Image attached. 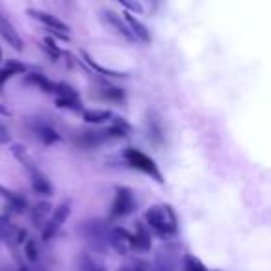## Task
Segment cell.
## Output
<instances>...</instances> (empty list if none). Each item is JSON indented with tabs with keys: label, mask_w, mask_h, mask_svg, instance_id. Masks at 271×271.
Listing matches in <instances>:
<instances>
[{
	"label": "cell",
	"mask_w": 271,
	"mask_h": 271,
	"mask_svg": "<svg viewBox=\"0 0 271 271\" xmlns=\"http://www.w3.org/2000/svg\"><path fill=\"white\" fill-rule=\"evenodd\" d=\"M145 221L151 230H154L158 236H173L177 234V215L169 205H154L145 212Z\"/></svg>",
	"instance_id": "cell-1"
},
{
	"label": "cell",
	"mask_w": 271,
	"mask_h": 271,
	"mask_svg": "<svg viewBox=\"0 0 271 271\" xmlns=\"http://www.w3.org/2000/svg\"><path fill=\"white\" fill-rule=\"evenodd\" d=\"M80 236L87 241V245L91 247L93 253H103L108 247V232L110 227L104 219L95 217V219H87L84 221L80 229H78Z\"/></svg>",
	"instance_id": "cell-2"
},
{
	"label": "cell",
	"mask_w": 271,
	"mask_h": 271,
	"mask_svg": "<svg viewBox=\"0 0 271 271\" xmlns=\"http://www.w3.org/2000/svg\"><path fill=\"white\" fill-rule=\"evenodd\" d=\"M123 158L132 169H138V171H141V173L149 175V177H153L156 182L164 184V175L160 173V169H158V165H156V162H154L151 156H147L143 151H138V149L128 147V149H125Z\"/></svg>",
	"instance_id": "cell-3"
},
{
	"label": "cell",
	"mask_w": 271,
	"mask_h": 271,
	"mask_svg": "<svg viewBox=\"0 0 271 271\" xmlns=\"http://www.w3.org/2000/svg\"><path fill=\"white\" fill-rule=\"evenodd\" d=\"M69 215H71V201H63L62 205H58L52 210L51 217L46 219L45 229H43V240H52L58 234V230L62 229L63 223L69 219Z\"/></svg>",
	"instance_id": "cell-4"
},
{
	"label": "cell",
	"mask_w": 271,
	"mask_h": 271,
	"mask_svg": "<svg viewBox=\"0 0 271 271\" xmlns=\"http://www.w3.org/2000/svg\"><path fill=\"white\" fill-rule=\"evenodd\" d=\"M134 210V195L128 188H117L115 189V197H113L112 208H110V217L117 219L125 217Z\"/></svg>",
	"instance_id": "cell-5"
},
{
	"label": "cell",
	"mask_w": 271,
	"mask_h": 271,
	"mask_svg": "<svg viewBox=\"0 0 271 271\" xmlns=\"http://www.w3.org/2000/svg\"><path fill=\"white\" fill-rule=\"evenodd\" d=\"M108 245L112 247L117 255H128L132 251V234L127 229H121V227L110 229V232H108Z\"/></svg>",
	"instance_id": "cell-6"
},
{
	"label": "cell",
	"mask_w": 271,
	"mask_h": 271,
	"mask_svg": "<svg viewBox=\"0 0 271 271\" xmlns=\"http://www.w3.org/2000/svg\"><path fill=\"white\" fill-rule=\"evenodd\" d=\"M26 15L32 17L34 21L41 22V24L46 26L48 30H58V32H63V34L71 32L69 24H65L62 19H58V17L52 15V13H46V11H41V10H26Z\"/></svg>",
	"instance_id": "cell-7"
},
{
	"label": "cell",
	"mask_w": 271,
	"mask_h": 271,
	"mask_svg": "<svg viewBox=\"0 0 271 271\" xmlns=\"http://www.w3.org/2000/svg\"><path fill=\"white\" fill-rule=\"evenodd\" d=\"M125 22L128 24V28H130V32H132V36L136 37V41H143V43H151L153 41V37H151V32H149V28L143 24V22L139 21V19H136V17L132 15V13H125L123 15Z\"/></svg>",
	"instance_id": "cell-8"
},
{
	"label": "cell",
	"mask_w": 271,
	"mask_h": 271,
	"mask_svg": "<svg viewBox=\"0 0 271 271\" xmlns=\"http://www.w3.org/2000/svg\"><path fill=\"white\" fill-rule=\"evenodd\" d=\"M0 36L4 37L6 41L10 43L15 51H22V48H24V43H22V39L19 37V32L13 28V24H11L2 13H0Z\"/></svg>",
	"instance_id": "cell-9"
},
{
	"label": "cell",
	"mask_w": 271,
	"mask_h": 271,
	"mask_svg": "<svg viewBox=\"0 0 271 271\" xmlns=\"http://www.w3.org/2000/svg\"><path fill=\"white\" fill-rule=\"evenodd\" d=\"M103 17H104V21L112 26L113 30L117 32L121 37H125L127 41H136V37L132 36V32H130V28H128V24L125 22L123 17H119L117 13H113V11H104Z\"/></svg>",
	"instance_id": "cell-10"
},
{
	"label": "cell",
	"mask_w": 271,
	"mask_h": 271,
	"mask_svg": "<svg viewBox=\"0 0 271 271\" xmlns=\"http://www.w3.org/2000/svg\"><path fill=\"white\" fill-rule=\"evenodd\" d=\"M28 177H30L32 189H34L36 193H39V195H52L54 188H52L51 180L46 179V175L43 173L41 169H36V171L28 173Z\"/></svg>",
	"instance_id": "cell-11"
},
{
	"label": "cell",
	"mask_w": 271,
	"mask_h": 271,
	"mask_svg": "<svg viewBox=\"0 0 271 271\" xmlns=\"http://www.w3.org/2000/svg\"><path fill=\"white\" fill-rule=\"evenodd\" d=\"M11 154H13L17 162H19V164H21L22 167H24L26 173H32V171L39 169V167L36 165V162H34V158L30 156V153H28V149H26L24 145H21V143L11 145Z\"/></svg>",
	"instance_id": "cell-12"
},
{
	"label": "cell",
	"mask_w": 271,
	"mask_h": 271,
	"mask_svg": "<svg viewBox=\"0 0 271 271\" xmlns=\"http://www.w3.org/2000/svg\"><path fill=\"white\" fill-rule=\"evenodd\" d=\"M77 271H106V266L95 253H82L77 260Z\"/></svg>",
	"instance_id": "cell-13"
},
{
	"label": "cell",
	"mask_w": 271,
	"mask_h": 271,
	"mask_svg": "<svg viewBox=\"0 0 271 271\" xmlns=\"http://www.w3.org/2000/svg\"><path fill=\"white\" fill-rule=\"evenodd\" d=\"M0 197L10 205V208L15 210V212H24L26 206H28V203H26V199L22 195H19L17 191L6 188V186H2V184H0Z\"/></svg>",
	"instance_id": "cell-14"
},
{
	"label": "cell",
	"mask_w": 271,
	"mask_h": 271,
	"mask_svg": "<svg viewBox=\"0 0 271 271\" xmlns=\"http://www.w3.org/2000/svg\"><path fill=\"white\" fill-rule=\"evenodd\" d=\"M34 130H36L37 138L41 139L45 145H54V143H58V141H62V136H60V134H58L51 125L37 123L36 127H34Z\"/></svg>",
	"instance_id": "cell-15"
},
{
	"label": "cell",
	"mask_w": 271,
	"mask_h": 271,
	"mask_svg": "<svg viewBox=\"0 0 271 271\" xmlns=\"http://www.w3.org/2000/svg\"><path fill=\"white\" fill-rule=\"evenodd\" d=\"M104 139H108L106 136H104V132H82L77 138V145L89 151V149H95V147H98V145H103Z\"/></svg>",
	"instance_id": "cell-16"
},
{
	"label": "cell",
	"mask_w": 271,
	"mask_h": 271,
	"mask_svg": "<svg viewBox=\"0 0 271 271\" xmlns=\"http://www.w3.org/2000/svg\"><path fill=\"white\" fill-rule=\"evenodd\" d=\"M26 72V65L21 62H15V60H10L6 62L4 69H0V89L4 87V84L10 80L11 77H17V75H22Z\"/></svg>",
	"instance_id": "cell-17"
},
{
	"label": "cell",
	"mask_w": 271,
	"mask_h": 271,
	"mask_svg": "<svg viewBox=\"0 0 271 271\" xmlns=\"http://www.w3.org/2000/svg\"><path fill=\"white\" fill-rule=\"evenodd\" d=\"M132 249L149 251L151 249V234L143 225H138L136 234H132Z\"/></svg>",
	"instance_id": "cell-18"
},
{
	"label": "cell",
	"mask_w": 271,
	"mask_h": 271,
	"mask_svg": "<svg viewBox=\"0 0 271 271\" xmlns=\"http://www.w3.org/2000/svg\"><path fill=\"white\" fill-rule=\"evenodd\" d=\"M84 60L87 62V65L91 67L93 71H97L98 75H106V77H115V78H125L127 77V72H121V71H115V69H108V67H103L97 60H93L87 52H82Z\"/></svg>",
	"instance_id": "cell-19"
},
{
	"label": "cell",
	"mask_w": 271,
	"mask_h": 271,
	"mask_svg": "<svg viewBox=\"0 0 271 271\" xmlns=\"http://www.w3.org/2000/svg\"><path fill=\"white\" fill-rule=\"evenodd\" d=\"M153 271H177V262H175L171 253H160L154 258Z\"/></svg>",
	"instance_id": "cell-20"
},
{
	"label": "cell",
	"mask_w": 271,
	"mask_h": 271,
	"mask_svg": "<svg viewBox=\"0 0 271 271\" xmlns=\"http://www.w3.org/2000/svg\"><path fill=\"white\" fill-rule=\"evenodd\" d=\"M30 84H34V86L41 87L45 93H56V82H52V80H48V77H43V75H39V72H34V75H30V77L26 78Z\"/></svg>",
	"instance_id": "cell-21"
},
{
	"label": "cell",
	"mask_w": 271,
	"mask_h": 271,
	"mask_svg": "<svg viewBox=\"0 0 271 271\" xmlns=\"http://www.w3.org/2000/svg\"><path fill=\"white\" fill-rule=\"evenodd\" d=\"M108 119H112V112L108 110H86L84 112V121L89 125H101Z\"/></svg>",
	"instance_id": "cell-22"
},
{
	"label": "cell",
	"mask_w": 271,
	"mask_h": 271,
	"mask_svg": "<svg viewBox=\"0 0 271 271\" xmlns=\"http://www.w3.org/2000/svg\"><path fill=\"white\" fill-rule=\"evenodd\" d=\"M182 271H210L203 262L193 255H186L182 260Z\"/></svg>",
	"instance_id": "cell-23"
},
{
	"label": "cell",
	"mask_w": 271,
	"mask_h": 271,
	"mask_svg": "<svg viewBox=\"0 0 271 271\" xmlns=\"http://www.w3.org/2000/svg\"><path fill=\"white\" fill-rule=\"evenodd\" d=\"M17 236V229L13 225H11L10 221L6 219V217H0V240H15Z\"/></svg>",
	"instance_id": "cell-24"
},
{
	"label": "cell",
	"mask_w": 271,
	"mask_h": 271,
	"mask_svg": "<svg viewBox=\"0 0 271 271\" xmlns=\"http://www.w3.org/2000/svg\"><path fill=\"white\" fill-rule=\"evenodd\" d=\"M48 210H51V205H48V203H39V205H36L34 210H32V221L41 223L46 215H48Z\"/></svg>",
	"instance_id": "cell-25"
},
{
	"label": "cell",
	"mask_w": 271,
	"mask_h": 271,
	"mask_svg": "<svg viewBox=\"0 0 271 271\" xmlns=\"http://www.w3.org/2000/svg\"><path fill=\"white\" fill-rule=\"evenodd\" d=\"M24 255L30 262H37V258H39V247H37V243L34 240H28L24 243Z\"/></svg>",
	"instance_id": "cell-26"
},
{
	"label": "cell",
	"mask_w": 271,
	"mask_h": 271,
	"mask_svg": "<svg viewBox=\"0 0 271 271\" xmlns=\"http://www.w3.org/2000/svg\"><path fill=\"white\" fill-rule=\"evenodd\" d=\"M119 4L127 8L128 13H143V6L139 4L138 0H117Z\"/></svg>",
	"instance_id": "cell-27"
},
{
	"label": "cell",
	"mask_w": 271,
	"mask_h": 271,
	"mask_svg": "<svg viewBox=\"0 0 271 271\" xmlns=\"http://www.w3.org/2000/svg\"><path fill=\"white\" fill-rule=\"evenodd\" d=\"M101 97L106 98V101H121V98H125V91L117 89V87H112V89H104L101 93Z\"/></svg>",
	"instance_id": "cell-28"
},
{
	"label": "cell",
	"mask_w": 271,
	"mask_h": 271,
	"mask_svg": "<svg viewBox=\"0 0 271 271\" xmlns=\"http://www.w3.org/2000/svg\"><path fill=\"white\" fill-rule=\"evenodd\" d=\"M43 48H45V51L48 52V54H51V56L54 58V60H56V58L60 56V48H58V46L54 45V41H52L51 37H45V46H43Z\"/></svg>",
	"instance_id": "cell-29"
},
{
	"label": "cell",
	"mask_w": 271,
	"mask_h": 271,
	"mask_svg": "<svg viewBox=\"0 0 271 271\" xmlns=\"http://www.w3.org/2000/svg\"><path fill=\"white\" fill-rule=\"evenodd\" d=\"M11 139V134H10V128L6 127V123H2L0 121V145H4L8 143Z\"/></svg>",
	"instance_id": "cell-30"
},
{
	"label": "cell",
	"mask_w": 271,
	"mask_h": 271,
	"mask_svg": "<svg viewBox=\"0 0 271 271\" xmlns=\"http://www.w3.org/2000/svg\"><path fill=\"white\" fill-rule=\"evenodd\" d=\"M119 271H147V269H143V267L139 266H125V267H119Z\"/></svg>",
	"instance_id": "cell-31"
},
{
	"label": "cell",
	"mask_w": 271,
	"mask_h": 271,
	"mask_svg": "<svg viewBox=\"0 0 271 271\" xmlns=\"http://www.w3.org/2000/svg\"><path fill=\"white\" fill-rule=\"evenodd\" d=\"M0 115H2V117H11V112L2 103H0Z\"/></svg>",
	"instance_id": "cell-32"
},
{
	"label": "cell",
	"mask_w": 271,
	"mask_h": 271,
	"mask_svg": "<svg viewBox=\"0 0 271 271\" xmlns=\"http://www.w3.org/2000/svg\"><path fill=\"white\" fill-rule=\"evenodd\" d=\"M0 60H2V51H0Z\"/></svg>",
	"instance_id": "cell-33"
}]
</instances>
